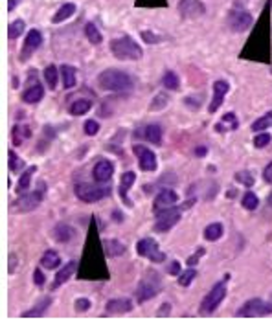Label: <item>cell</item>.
Returning a JSON list of instances; mask_svg holds the SVG:
<instances>
[{"instance_id":"cell-14","label":"cell","mask_w":272,"mask_h":327,"mask_svg":"<svg viewBox=\"0 0 272 327\" xmlns=\"http://www.w3.org/2000/svg\"><path fill=\"white\" fill-rule=\"evenodd\" d=\"M228 90H230L228 81L219 79V81L214 83V98H212V103H210V107H208L210 112H216L217 108L221 107L222 102H224V98H226V94H228Z\"/></svg>"},{"instance_id":"cell-10","label":"cell","mask_w":272,"mask_h":327,"mask_svg":"<svg viewBox=\"0 0 272 327\" xmlns=\"http://www.w3.org/2000/svg\"><path fill=\"white\" fill-rule=\"evenodd\" d=\"M132 151L134 154L138 156V164H140V170L142 171H151L156 170V154H154L149 147H144V146H134L132 147Z\"/></svg>"},{"instance_id":"cell-6","label":"cell","mask_w":272,"mask_h":327,"mask_svg":"<svg viewBox=\"0 0 272 327\" xmlns=\"http://www.w3.org/2000/svg\"><path fill=\"white\" fill-rule=\"evenodd\" d=\"M108 188L105 186H96V184H88V182H81L76 186V195L81 198L83 202H98L108 195Z\"/></svg>"},{"instance_id":"cell-25","label":"cell","mask_w":272,"mask_h":327,"mask_svg":"<svg viewBox=\"0 0 272 327\" xmlns=\"http://www.w3.org/2000/svg\"><path fill=\"white\" fill-rule=\"evenodd\" d=\"M144 138L149 142V144H154V146H160L162 144V129L158 125H148L144 129Z\"/></svg>"},{"instance_id":"cell-50","label":"cell","mask_w":272,"mask_h":327,"mask_svg":"<svg viewBox=\"0 0 272 327\" xmlns=\"http://www.w3.org/2000/svg\"><path fill=\"white\" fill-rule=\"evenodd\" d=\"M162 310H158V316H168L170 314V309H171V304H164L160 307Z\"/></svg>"},{"instance_id":"cell-31","label":"cell","mask_w":272,"mask_h":327,"mask_svg":"<svg viewBox=\"0 0 272 327\" xmlns=\"http://www.w3.org/2000/svg\"><path fill=\"white\" fill-rule=\"evenodd\" d=\"M85 35H86V39L90 40V44H102V40H103V35H102V32L96 28V24H86L85 26Z\"/></svg>"},{"instance_id":"cell-42","label":"cell","mask_w":272,"mask_h":327,"mask_svg":"<svg viewBox=\"0 0 272 327\" xmlns=\"http://www.w3.org/2000/svg\"><path fill=\"white\" fill-rule=\"evenodd\" d=\"M168 102H170V98L164 96V94H158V96L154 98L153 105H151V110H160V108H164L166 105H168Z\"/></svg>"},{"instance_id":"cell-21","label":"cell","mask_w":272,"mask_h":327,"mask_svg":"<svg viewBox=\"0 0 272 327\" xmlns=\"http://www.w3.org/2000/svg\"><path fill=\"white\" fill-rule=\"evenodd\" d=\"M61 76H62V85L64 88H74L76 83H78V70L74 66H68V64H62L61 66Z\"/></svg>"},{"instance_id":"cell-44","label":"cell","mask_w":272,"mask_h":327,"mask_svg":"<svg viewBox=\"0 0 272 327\" xmlns=\"http://www.w3.org/2000/svg\"><path fill=\"white\" fill-rule=\"evenodd\" d=\"M142 39L146 40V42H149V44H156V42L160 40V37H156V35L151 34V32H144Z\"/></svg>"},{"instance_id":"cell-22","label":"cell","mask_w":272,"mask_h":327,"mask_svg":"<svg viewBox=\"0 0 272 327\" xmlns=\"http://www.w3.org/2000/svg\"><path fill=\"white\" fill-rule=\"evenodd\" d=\"M61 265V258L57 254L56 250H46L42 258H40V266L42 268H48V270H54L57 266Z\"/></svg>"},{"instance_id":"cell-32","label":"cell","mask_w":272,"mask_h":327,"mask_svg":"<svg viewBox=\"0 0 272 327\" xmlns=\"http://www.w3.org/2000/svg\"><path fill=\"white\" fill-rule=\"evenodd\" d=\"M268 127H272V110L270 112H266L265 116H261V118H258L252 124V130L254 132H261V130H266Z\"/></svg>"},{"instance_id":"cell-4","label":"cell","mask_w":272,"mask_h":327,"mask_svg":"<svg viewBox=\"0 0 272 327\" xmlns=\"http://www.w3.org/2000/svg\"><path fill=\"white\" fill-rule=\"evenodd\" d=\"M228 278H230V276H226L222 282L216 283L214 288L208 292V296L202 300V304H200V314H202V316L212 314V312L219 307V304L224 300V296H226V280H228Z\"/></svg>"},{"instance_id":"cell-46","label":"cell","mask_w":272,"mask_h":327,"mask_svg":"<svg viewBox=\"0 0 272 327\" xmlns=\"http://www.w3.org/2000/svg\"><path fill=\"white\" fill-rule=\"evenodd\" d=\"M44 280H46V278L42 276L40 268H37V270L34 272V282H35V285H37V287H42V285H44Z\"/></svg>"},{"instance_id":"cell-27","label":"cell","mask_w":272,"mask_h":327,"mask_svg":"<svg viewBox=\"0 0 272 327\" xmlns=\"http://www.w3.org/2000/svg\"><path fill=\"white\" fill-rule=\"evenodd\" d=\"M90 108H92L90 100H78V102H74L72 105H70L68 110H70L72 116H83V114H86Z\"/></svg>"},{"instance_id":"cell-43","label":"cell","mask_w":272,"mask_h":327,"mask_svg":"<svg viewBox=\"0 0 272 327\" xmlns=\"http://www.w3.org/2000/svg\"><path fill=\"white\" fill-rule=\"evenodd\" d=\"M74 307H76V309H78V310H80V312H85V310L90 309V300H86V298L76 300Z\"/></svg>"},{"instance_id":"cell-49","label":"cell","mask_w":272,"mask_h":327,"mask_svg":"<svg viewBox=\"0 0 272 327\" xmlns=\"http://www.w3.org/2000/svg\"><path fill=\"white\" fill-rule=\"evenodd\" d=\"M17 263H18L17 256L12 252V254H10V268H8V272H10V274H13V272H15V266H17Z\"/></svg>"},{"instance_id":"cell-33","label":"cell","mask_w":272,"mask_h":327,"mask_svg":"<svg viewBox=\"0 0 272 327\" xmlns=\"http://www.w3.org/2000/svg\"><path fill=\"white\" fill-rule=\"evenodd\" d=\"M234 178H236V182H239V184H243V186L246 188H252L256 184V178H254V173L252 171H238L236 175H234Z\"/></svg>"},{"instance_id":"cell-3","label":"cell","mask_w":272,"mask_h":327,"mask_svg":"<svg viewBox=\"0 0 272 327\" xmlns=\"http://www.w3.org/2000/svg\"><path fill=\"white\" fill-rule=\"evenodd\" d=\"M162 290V280H160V274L154 270H149L146 276L142 278V282L136 288V300L144 304L148 300H153L156 294H160Z\"/></svg>"},{"instance_id":"cell-7","label":"cell","mask_w":272,"mask_h":327,"mask_svg":"<svg viewBox=\"0 0 272 327\" xmlns=\"http://www.w3.org/2000/svg\"><path fill=\"white\" fill-rule=\"evenodd\" d=\"M136 250H138V256L148 258V260L153 261V263H164L166 261V254L160 250L158 242H156V239H153V237L140 239L138 244H136Z\"/></svg>"},{"instance_id":"cell-15","label":"cell","mask_w":272,"mask_h":327,"mask_svg":"<svg viewBox=\"0 0 272 327\" xmlns=\"http://www.w3.org/2000/svg\"><path fill=\"white\" fill-rule=\"evenodd\" d=\"M176 200H178V195H176V192H173V190H170V188L162 190V192H160L158 195L154 197V202H153L154 214H156V212H160V210L173 206Z\"/></svg>"},{"instance_id":"cell-24","label":"cell","mask_w":272,"mask_h":327,"mask_svg":"<svg viewBox=\"0 0 272 327\" xmlns=\"http://www.w3.org/2000/svg\"><path fill=\"white\" fill-rule=\"evenodd\" d=\"M74 13H76V4H72V2H68V4H62V6L56 12V15L52 17V22L59 24V22H62V20L70 18L72 15H74Z\"/></svg>"},{"instance_id":"cell-36","label":"cell","mask_w":272,"mask_h":327,"mask_svg":"<svg viewBox=\"0 0 272 327\" xmlns=\"http://www.w3.org/2000/svg\"><path fill=\"white\" fill-rule=\"evenodd\" d=\"M162 83H164L166 88H170V90H176L178 85H180V79L176 76L175 72H166L164 78H162Z\"/></svg>"},{"instance_id":"cell-9","label":"cell","mask_w":272,"mask_h":327,"mask_svg":"<svg viewBox=\"0 0 272 327\" xmlns=\"http://www.w3.org/2000/svg\"><path fill=\"white\" fill-rule=\"evenodd\" d=\"M180 220V210L178 208H164L156 212V222H154V230L156 232H168Z\"/></svg>"},{"instance_id":"cell-52","label":"cell","mask_w":272,"mask_h":327,"mask_svg":"<svg viewBox=\"0 0 272 327\" xmlns=\"http://www.w3.org/2000/svg\"><path fill=\"white\" fill-rule=\"evenodd\" d=\"M18 0H10V4H8V12H13L15 10V4H17Z\"/></svg>"},{"instance_id":"cell-16","label":"cell","mask_w":272,"mask_h":327,"mask_svg":"<svg viewBox=\"0 0 272 327\" xmlns=\"http://www.w3.org/2000/svg\"><path fill=\"white\" fill-rule=\"evenodd\" d=\"M44 96V88L40 85L39 81H30L28 86H26V90L22 92V102L26 103H39Z\"/></svg>"},{"instance_id":"cell-55","label":"cell","mask_w":272,"mask_h":327,"mask_svg":"<svg viewBox=\"0 0 272 327\" xmlns=\"http://www.w3.org/2000/svg\"><path fill=\"white\" fill-rule=\"evenodd\" d=\"M270 72H272V70H270Z\"/></svg>"},{"instance_id":"cell-48","label":"cell","mask_w":272,"mask_h":327,"mask_svg":"<svg viewBox=\"0 0 272 327\" xmlns=\"http://www.w3.org/2000/svg\"><path fill=\"white\" fill-rule=\"evenodd\" d=\"M168 272H170L171 276H178V274H180V263H178V261H173L170 265V268H168Z\"/></svg>"},{"instance_id":"cell-23","label":"cell","mask_w":272,"mask_h":327,"mask_svg":"<svg viewBox=\"0 0 272 327\" xmlns=\"http://www.w3.org/2000/svg\"><path fill=\"white\" fill-rule=\"evenodd\" d=\"M134 182H136V173H134V171H127V173L120 178V195H122V198H124L127 204H130L129 198H127V192H129V188L132 186Z\"/></svg>"},{"instance_id":"cell-53","label":"cell","mask_w":272,"mask_h":327,"mask_svg":"<svg viewBox=\"0 0 272 327\" xmlns=\"http://www.w3.org/2000/svg\"><path fill=\"white\" fill-rule=\"evenodd\" d=\"M114 217H116V219H118V222H122V219H124V215H122V214H118V212H114Z\"/></svg>"},{"instance_id":"cell-34","label":"cell","mask_w":272,"mask_h":327,"mask_svg":"<svg viewBox=\"0 0 272 327\" xmlns=\"http://www.w3.org/2000/svg\"><path fill=\"white\" fill-rule=\"evenodd\" d=\"M176 278H178V280H176L178 285H182V287H190V285L195 282V278H197V270H195L193 266H190L186 272H180Z\"/></svg>"},{"instance_id":"cell-29","label":"cell","mask_w":272,"mask_h":327,"mask_svg":"<svg viewBox=\"0 0 272 327\" xmlns=\"http://www.w3.org/2000/svg\"><path fill=\"white\" fill-rule=\"evenodd\" d=\"M222 236V224L221 222H212L204 228V239L206 241H217V239H221Z\"/></svg>"},{"instance_id":"cell-51","label":"cell","mask_w":272,"mask_h":327,"mask_svg":"<svg viewBox=\"0 0 272 327\" xmlns=\"http://www.w3.org/2000/svg\"><path fill=\"white\" fill-rule=\"evenodd\" d=\"M195 154H197V156H204V154H208V147L198 146L197 149H195Z\"/></svg>"},{"instance_id":"cell-5","label":"cell","mask_w":272,"mask_h":327,"mask_svg":"<svg viewBox=\"0 0 272 327\" xmlns=\"http://www.w3.org/2000/svg\"><path fill=\"white\" fill-rule=\"evenodd\" d=\"M44 192H46L44 182H39V186H37L35 192L24 193L22 197H18L17 200H15L13 206H15L17 212H32V210H35L40 202H42V198H44Z\"/></svg>"},{"instance_id":"cell-41","label":"cell","mask_w":272,"mask_h":327,"mask_svg":"<svg viewBox=\"0 0 272 327\" xmlns=\"http://www.w3.org/2000/svg\"><path fill=\"white\" fill-rule=\"evenodd\" d=\"M83 129H85V134L86 136H96L98 130H100V124L94 122V120H86L85 125H83Z\"/></svg>"},{"instance_id":"cell-40","label":"cell","mask_w":272,"mask_h":327,"mask_svg":"<svg viewBox=\"0 0 272 327\" xmlns=\"http://www.w3.org/2000/svg\"><path fill=\"white\" fill-rule=\"evenodd\" d=\"M270 134L268 132H261V134H258L254 138V146L258 147V149H263V147H266L268 144H270Z\"/></svg>"},{"instance_id":"cell-47","label":"cell","mask_w":272,"mask_h":327,"mask_svg":"<svg viewBox=\"0 0 272 327\" xmlns=\"http://www.w3.org/2000/svg\"><path fill=\"white\" fill-rule=\"evenodd\" d=\"M263 180H265L266 184H272V162L263 170Z\"/></svg>"},{"instance_id":"cell-13","label":"cell","mask_w":272,"mask_h":327,"mask_svg":"<svg viewBox=\"0 0 272 327\" xmlns=\"http://www.w3.org/2000/svg\"><path fill=\"white\" fill-rule=\"evenodd\" d=\"M42 44V35H40L39 30H32L24 40V46H22V52H20V61H28L30 56H34L35 50Z\"/></svg>"},{"instance_id":"cell-18","label":"cell","mask_w":272,"mask_h":327,"mask_svg":"<svg viewBox=\"0 0 272 327\" xmlns=\"http://www.w3.org/2000/svg\"><path fill=\"white\" fill-rule=\"evenodd\" d=\"M114 173V166L108 160H100V162L94 166V171H92V175L96 178L98 182H107L110 180V176Z\"/></svg>"},{"instance_id":"cell-30","label":"cell","mask_w":272,"mask_h":327,"mask_svg":"<svg viewBox=\"0 0 272 327\" xmlns=\"http://www.w3.org/2000/svg\"><path fill=\"white\" fill-rule=\"evenodd\" d=\"M42 76H44V81H46V85H48V88H50V90H56V88H57V79H59L57 68L54 66V64L46 66Z\"/></svg>"},{"instance_id":"cell-11","label":"cell","mask_w":272,"mask_h":327,"mask_svg":"<svg viewBox=\"0 0 272 327\" xmlns=\"http://www.w3.org/2000/svg\"><path fill=\"white\" fill-rule=\"evenodd\" d=\"M178 12L184 18H198L206 13V6L200 0H180Z\"/></svg>"},{"instance_id":"cell-12","label":"cell","mask_w":272,"mask_h":327,"mask_svg":"<svg viewBox=\"0 0 272 327\" xmlns=\"http://www.w3.org/2000/svg\"><path fill=\"white\" fill-rule=\"evenodd\" d=\"M254 18L248 12H243V10H238V12H232L230 17H228V26L234 30V32H246V30L252 26Z\"/></svg>"},{"instance_id":"cell-8","label":"cell","mask_w":272,"mask_h":327,"mask_svg":"<svg viewBox=\"0 0 272 327\" xmlns=\"http://www.w3.org/2000/svg\"><path fill=\"white\" fill-rule=\"evenodd\" d=\"M266 314H272V304H266V302H263L260 298L248 300L238 310L239 318H254V316H266Z\"/></svg>"},{"instance_id":"cell-20","label":"cell","mask_w":272,"mask_h":327,"mask_svg":"<svg viewBox=\"0 0 272 327\" xmlns=\"http://www.w3.org/2000/svg\"><path fill=\"white\" fill-rule=\"evenodd\" d=\"M74 236H76V230L72 226L64 224V222H61V224H57L56 228H54V237H56V241H59V242L72 241Z\"/></svg>"},{"instance_id":"cell-35","label":"cell","mask_w":272,"mask_h":327,"mask_svg":"<svg viewBox=\"0 0 272 327\" xmlns=\"http://www.w3.org/2000/svg\"><path fill=\"white\" fill-rule=\"evenodd\" d=\"M24 28H26L24 20H20V18L13 20V22L10 24V28H8V37H10V39H17V37H20V35H22Z\"/></svg>"},{"instance_id":"cell-38","label":"cell","mask_w":272,"mask_h":327,"mask_svg":"<svg viewBox=\"0 0 272 327\" xmlns=\"http://www.w3.org/2000/svg\"><path fill=\"white\" fill-rule=\"evenodd\" d=\"M243 206L246 210H258V206H260V198H258V195L256 193H252V192H246L244 193V197H243Z\"/></svg>"},{"instance_id":"cell-39","label":"cell","mask_w":272,"mask_h":327,"mask_svg":"<svg viewBox=\"0 0 272 327\" xmlns=\"http://www.w3.org/2000/svg\"><path fill=\"white\" fill-rule=\"evenodd\" d=\"M8 156H10V171H12V173H17V171L24 166V162L15 154V151H10L8 152Z\"/></svg>"},{"instance_id":"cell-28","label":"cell","mask_w":272,"mask_h":327,"mask_svg":"<svg viewBox=\"0 0 272 327\" xmlns=\"http://www.w3.org/2000/svg\"><path fill=\"white\" fill-rule=\"evenodd\" d=\"M103 246H105L107 256H110V258H116V256L125 254V244L124 242L116 241V239H112V241H105L103 242Z\"/></svg>"},{"instance_id":"cell-26","label":"cell","mask_w":272,"mask_h":327,"mask_svg":"<svg viewBox=\"0 0 272 327\" xmlns=\"http://www.w3.org/2000/svg\"><path fill=\"white\" fill-rule=\"evenodd\" d=\"M50 304H52V298H50V296H46V298L40 300L39 304L35 305V307H34L32 310H26V312H22V316H24V318H30V316H32V318L42 316V314L46 312V309L50 307Z\"/></svg>"},{"instance_id":"cell-37","label":"cell","mask_w":272,"mask_h":327,"mask_svg":"<svg viewBox=\"0 0 272 327\" xmlns=\"http://www.w3.org/2000/svg\"><path fill=\"white\" fill-rule=\"evenodd\" d=\"M35 171H37V168L32 166V168H28V170L22 173L20 180H18V190H20V192H24V190H28L30 188V184H32V176H34Z\"/></svg>"},{"instance_id":"cell-19","label":"cell","mask_w":272,"mask_h":327,"mask_svg":"<svg viewBox=\"0 0 272 327\" xmlns=\"http://www.w3.org/2000/svg\"><path fill=\"white\" fill-rule=\"evenodd\" d=\"M76 268H78V261H68L66 265H62L61 270L57 272L56 283H54V288H57L59 285H62V283H66L70 278L74 276Z\"/></svg>"},{"instance_id":"cell-17","label":"cell","mask_w":272,"mask_h":327,"mask_svg":"<svg viewBox=\"0 0 272 327\" xmlns=\"http://www.w3.org/2000/svg\"><path fill=\"white\" fill-rule=\"evenodd\" d=\"M132 309V302L127 298H116L110 300L107 304V312L108 316H116V314H125V312H130Z\"/></svg>"},{"instance_id":"cell-1","label":"cell","mask_w":272,"mask_h":327,"mask_svg":"<svg viewBox=\"0 0 272 327\" xmlns=\"http://www.w3.org/2000/svg\"><path fill=\"white\" fill-rule=\"evenodd\" d=\"M98 83L105 90L125 92V90H130L134 86V79L130 78L127 72H122V70H116V68H108V70L100 74Z\"/></svg>"},{"instance_id":"cell-2","label":"cell","mask_w":272,"mask_h":327,"mask_svg":"<svg viewBox=\"0 0 272 327\" xmlns=\"http://www.w3.org/2000/svg\"><path fill=\"white\" fill-rule=\"evenodd\" d=\"M110 52L116 59H122V61H138L144 57L142 48L136 44V40L130 39L129 35L110 40Z\"/></svg>"},{"instance_id":"cell-54","label":"cell","mask_w":272,"mask_h":327,"mask_svg":"<svg viewBox=\"0 0 272 327\" xmlns=\"http://www.w3.org/2000/svg\"><path fill=\"white\" fill-rule=\"evenodd\" d=\"M268 206H272V192H270V195H268Z\"/></svg>"},{"instance_id":"cell-45","label":"cell","mask_w":272,"mask_h":327,"mask_svg":"<svg viewBox=\"0 0 272 327\" xmlns=\"http://www.w3.org/2000/svg\"><path fill=\"white\" fill-rule=\"evenodd\" d=\"M202 256H204V248H197V254L192 256V258L188 260V265H190V266H195V265L198 263V260L202 258Z\"/></svg>"}]
</instances>
